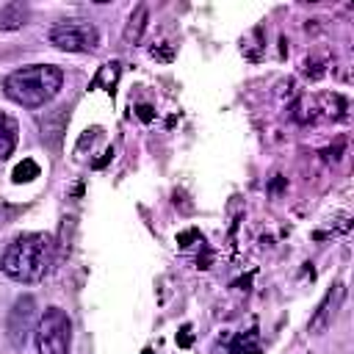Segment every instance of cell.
I'll return each instance as SVG.
<instances>
[{"label": "cell", "mask_w": 354, "mask_h": 354, "mask_svg": "<svg viewBox=\"0 0 354 354\" xmlns=\"http://www.w3.org/2000/svg\"><path fill=\"white\" fill-rule=\"evenodd\" d=\"M53 263V241L41 232L19 235L0 257V268L17 282H39Z\"/></svg>", "instance_id": "obj_1"}, {"label": "cell", "mask_w": 354, "mask_h": 354, "mask_svg": "<svg viewBox=\"0 0 354 354\" xmlns=\"http://www.w3.org/2000/svg\"><path fill=\"white\" fill-rule=\"evenodd\" d=\"M61 80H64V75H61L58 66L33 64V66H22V69L11 72L3 80V88H6V97L14 100L17 105L39 108V105L50 102L58 94Z\"/></svg>", "instance_id": "obj_2"}, {"label": "cell", "mask_w": 354, "mask_h": 354, "mask_svg": "<svg viewBox=\"0 0 354 354\" xmlns=\"http://www.w3.org/2000/svg\"><path fill=\"white\" fill-rule=\"evenodd\" d=\"M50 41L58 47V50H69V53H88L97 47L100 41V33L91 22H83V19H66V22H58L50 28Z\"/></svg>", "instance_id": "obj_4"}, {"label": "cell", "mask_w": 354, "mask_h": 354, "mask_svg": "<svg viewBox=\"0 0 354 354\" xmlns=\"http://www.w3.org/2000/svg\"><path fill=\"white\" fill-rule=\"evenodd\" d=\"M116 77H119V64H116V61H113V64H105V66L100 69V75H97L94 86H105V91H113Z\"/></svg>", "instance_id": "obj_9"}, {"label": "cell", "mask_w": 354, "mask_h": 354, "mask_svg": "<svg viewBox=\"0 0 354 354\" xmlns=\"http://www.w3.org/2000/svg\"><path fill=\"white\" fill-rule=\"evenodd\" d=\"M340 301H343V285H332V290L324 296V301L318 304L315 315L310 318V332H324L332 324L335 310L340 307Z\"/></svg>", "instance_id": "obj_5"}, {"label": "cell", "mask_w": 354, "mask_h": 354, "mask_svg": "<svg viewBox=\"0 0 354 354\" xmlns=\"http://www.w3.org/2000/svg\"><path fill=\"white\" fill-rule=\"evenodd\" d=\"M72 324L61 307H50L36 324V346L39 354H69Z\"/></svg>", "instance_id": "obj_3"}, {"label": "cell", "mask_w": 354, "mask_h": 354, "mask_svg": "<svg viewBox=\"0 0 354 354\" xmlns=\"http://www.w3.org/2000/svg\"><path fill=\"white\" fill-rule=\"evenodd\" d=\"M17 147V122L0 111V160H6Z\"/></svg>", "instance_id": "obj_7"}, {"label": "cell", "mask_w": 354, "mask_h": 354, "mask_svg": "<svg viewBox=\"0 0 354 354\" xmlns=\"http://www.w3.org/2000/svg\"><path fill=\"white\" fill-rule=\"evenodd\" d=\"M144 19H147V8L138 6V8H136V17H130V28H127V33H124L127 41H136V39H138V33H141V28H144Z\"/></svg>", "instance_id": "obj_11"}, {"label": "cell", "mask_w": 354, "mask_h": 354, "mask_svg": "<svg viewBox=\"0 0 354 354\" xmlns=\"http://www.w3.org/2000/svg\"><path fill=\"white\" fill-rule=\"evenodd\" d=\"M25 17H28V8L22 3H11L0 11V28H19L25 25Z\"/></svg>", "instance_id": "obj_8"}, {"label": "cell", "mask_w": 354, "mask_h": 354, "mask_svg": "<svg viewBox=\"0 0 354 354\" xmlns=\"http://www.w3.org/2000/svg\"><path fill=\"white\" fill-rule=\"evenodd\" d=\"M33 177H39V166H36L30 158H25V160L14 169V183H30Z\"/></svg>", "instance_id": "obj_10"}, {"label": "cell", "mask_w": 354, "mask_h": 354, "mask_svg": "<svg viewBox=\"0 0 354 354\" xmlns=\"http://www.w3.org/2000/svg\"><path fill=\"white\" fill-rule=\"evenodd\" d=\"M30 318H33V299H19L11 310V321H8V335L14 340V346L25 343V335L30 329Z\"/></svg>", "instance_id": "obj_6"}]
</instances>
